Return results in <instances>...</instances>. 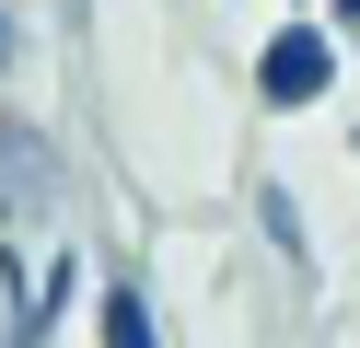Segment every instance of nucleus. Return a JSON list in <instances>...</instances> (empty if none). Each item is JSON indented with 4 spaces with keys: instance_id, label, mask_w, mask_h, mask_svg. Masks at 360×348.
<instances>
[{
    "instance_id": "f257e3e1",
    "label": "nucleus",
    "mask_w": 360,
    "mask_h": 348,
    "mask_svg": "<svg viewBox=\"0 0 360 348\" xmlns=\"http://www.w3.org/2000/svg\"><path fill=\"white\" fill-rule=\"evenodd\" d=\"M326 82H337V35H326V23H279V35H267V58H256V93H267L279 116H302Z\"/></svg>"
},
{
    "instance_id": "f03ea898",
    "label": "nucleus",
    "mask_w": 360,
    "mask_h": 348,
    "mask_svg": "<svg viewBox=\"0 0 360 348\" xmlns=\"http://www.w3.org/2000/svg\"><path fill=\"white\" fill-rule=\"evenodd\" d=\"M47 209H58V151H47V128L0 116V221H47Z\"/></svg>"
},
{
    "instance_id": "7ed1b4c3",
    "label": "nucleus",
    "mask_w": 360,
    "mask_h": 348,
    "mask_svg": "<svg viewBox=\"0 0 360 348\" xmlns=\"http://www.w3.org/2000/svg\"><path fill=\"white\" fill-rule=\"evenodd\" d=\"M94 337H105V348H163V325H151V290H140L128 267L94 290Z\"/></svg>"
},
{
    "instance_id": "20e7f679",
    "label": "nucleus",
    "mask_w": 360,
    "mask_h": 348,
    "mask_svg": "<svg viewBox=\"0 0 360 348\" xmlns=\"http://www.w3.org/2000/svg\"><path fill=\"white\" fill-rule=\"evenodd\" d=\"M256 209H267V244H279V255H302V209H290V186H267Z\"/></svg>"
},
{
    "instance_id": "39448f33",
    "label": "nucleus",
    "mask_w": 360,
    "mask_h": 348,
    "mask_svg": "<svg viewBox=\"0 0 360 348\" xmlns=\"http://www.w3.org/2000/svg\"><path fill=\"white\" fill-rule=\"evenodd\" d=\"M12 46H24V23H12V0H0V70H12Z\"/></svg>"
},
{
    "instance_id": "423d86ee",
    "label": "nucleus",
    "mask_w": 360,
    "mask_h": 348,
    "mask_svg": "<svg viewBox=\"0 0 360 348\" xmlns=\"http://www.w3.org/2000/svg\"><path fill=\"white\" fill-rule=\"evenodd\" d=\"M337 23H360V0H337Z\"/></svg>"
}]
</instances>
